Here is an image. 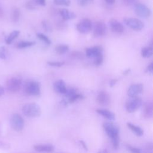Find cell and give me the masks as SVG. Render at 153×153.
Returning a JSON list of instances; mask_svg holds the SVG:
<instances>
[{"label":"cell","instance_id":"obj_1","mask_svg":"<svg viewBox=\"0 0 153 153\" xmlns=\"http://www.w3.org/2000/svg\"><path fill=\"white\" fill-rule=\"evenodd\" d=\"M103 128L107 135L111 139L114 148L117 149L119 146L118 127L113 123L106 122L103 124Z\"/></svg>","mask_w":153,"mask_h":153},{"label":"cell","instance_id":"obj_2","mask_svg":"<svg viewBox=\"0 0 153 153\" xmlns=\"http://www.w3.org/2000/svg\"><path fill=\"white\" fill-rule=\"evenodd\" d=\"M23 114L29 117H37L41 114L39 106L35 103H30L25 105L22 108Z\"/></svg>","mask_w":153,"mask_h":153},{"label":"cell","instance_id":"obj_3","mask_svg":"<svg viewBox=\"0 0 153 153\" xmlns=\"http://www.w3.org/2000/svg\"><path fill=\"white\" fill-rule=\"evenodd\" d=\"M24 90L25 93L29 95L38 96L41 93V85L38 81H30L26 83Z\"/></svg>","mask_w":153,"mask_h":153},{"label":"cell","instance_id":"obj_4","mask_svg":"<svg viewBox=\"0 0 153 153\" xmlns=\"http://www.w3.org/2000/svg\"><path fill=\"white\" fill-rule=\"evenodd\" d=\"M142 104V100L138 96L130 97L126 103V109L128 112L131 113L137 111Z\"/></svg>","mask_w":153,"mask_h":153},{"label":"cell","instance_id":"obj_5","mask_svg":"<svg viewBox=\"0 0 153 153\" xmlns=\"http://www.w3.org/2000/svg\"><path fill=\"white\" fill-rule=\"evenodd\" d=\"M22 84V79L17 76H13L8 79L6 83V87L7 90L12 93L18 91Z\"/></svg>","mask_w":153,"mask_h":153},{"label":"cell","instance_id":"obj_6","mask_svg":"<svg viewBox=\"0 0 153 153\" xmlns=\"http://www.w3.org/2000/svg\"><path fill=\"white\" fill-rule=\"evenodd\" d=\"M124 22L127 26L134 30H140L144 27L143 22L136 18L126 17L124 19Z\"/></svg>","mask_w":153,"mask_h":153},{"label":"cell","instance_id":"obj_7","mask_svg":"<svg viewBox=\"0 0 153 153\" xmlns=\"http://www.w3.org/2000/svg\"><path fill=\"white\" fill-rule=\"evenodd\" d=\"M10 124L14 130L20 131L23 128L24 120L19 114H14L11 117Z\"/></svg>","mask_w":153,"mask_h":153},{"label":"cell","instance_id":"obj_8","mask_svg":"<svg viewBox=\"0 0 153 153\" xmlns=\"http://www.w3.org/2000/svg\"><path fill=\"white\" fill-rule=\"evenodd\" d=\"M134 6V12L137 16L142 18H147L150 16L151 10L145 5L140 3H137Z\"/></svg>","mask_w":153,"mask_h":153},{"label":"cell","instance_id":"obj_9","mask_svg":"<svg viewBox=\"0 0 153 153\" xmlns=\"http://www.w3.org/2000/svg\"><path fill=\"white\" fill-rule=\"evenodd\" d=\"M76 29L78 31L81 33H88L92 29V23L90 19H84L80 21L76 25Z\"/></svg>","mask_w":153,"mask_h":153},{"label":"cell","instance_id":"obj_10","mask_svg":"<svg viewBox=\"0 0 153 153\" xmlns=\"http://www.w3.org/2000/svg\"><path fill=\"white\" fill-rule=\"evenodd\" d=\"M106 26L103 22L98 21L95 23L93 28V35L94 36H102L106 33Z\"/></svg>","mask_w":153,"mask_h":153},{"label":"cell","instance_id":"obj_11","mask_svg":"<svg viewBox=\"0 0 153 153\" xmlns=\"http://www.w3.org/2000/svg\"><path fill=\"white\" fill-rule=\"evenodd\" d=\"M143 87L142 84H136L131 85L127 90V95L130 97L137 96L143 91Z\"/></svg>","mask_w":153,"mask_h":153},{"label":"cell","instance_id":"obj_12","mask_svg":"<svg viewBox=\"0 0 153 153\" xmlns=\"http://www.w3.org/2000/svg\"><path fill=\"white\" fill-rule=\"evenodd\" d=\"M109 26L111 30L115 33H123L124 30V26L117 20L111 19L109 21Z\"/></svg>","mask_w":153,"mask_h":153},{"label":"cell","instance_id":"obj_13","mask_svg":"<svg viewBox=\"0 0 153 153\" xmlns=\"http://www.w3.org/2000/svg\"><path fill=\"white\" fill-rule=\"evenodd\" d=\"M103 54V48L100 46H94L91 48H87L85 50V54L88 57H93Z\"/></svg>","mask_w":153,"mask_h":153},{"label":"cell","instance_id":"obj_14","mask_svg":"<svg viewBox=\"0 0 153 153\" xmlns=\"http://www.w3.org/2000/svg\"><path fill=\"white\" fill-rule=\"evenodd\" d=\"M97 102L100 105H108L110 102V97L109 94L104 91L99 92L97 96Z\"/></svg>","mask_w":153,"mask_h":153},{"label":"cell","instance_id":"obj_15","mask_svg":"<svg viewBox=\"0 0 153 153\" xmlns=\"http://www.w3.org/2000/svg\"><path fill=\"white\" fill-rule=\"evenodd\" d=\"M54 90L60 94H65L67 88L65 82L62 79H58L54 83L53 85Z\"/></svg>","mask_w":153,"mask_h":153},{"label":"cell","instance_id":"obj_16","mask_svg":"<svg viewBox=\"0 0 153 153\" xmlns=\"http://www.w3.org/2000/svg\"><path fill=\"white\" fill-rule=\"evenodd\" d=\"M34 149L39 152H51L53 151L54 147L49 144H39L35 145Z\"/></svg>","mask_w":153,"mask_h":153},{"label":"cell","instance_id":"obj_17","mask_svg":"<svg viewBox=\"0 0 153 153\" xmlns=\"http://www.w3.org/2000/svg\"><path fill=\"white\" fill-rule=\"evenodd\" d=\"M153 106L151 102H146L143 107V114L146 118H150L152 116Z\"/></svg>","mask_w":153,"mask_h":153},{"label":"cell","instance_id":"obj_18","mask_svg":"<svg viewBox=\"0 0 153 153\" xmlns=\"http://www.w3.org/2000/svg\"><path fill=\"white\" fill-rule=\"evenodd\" d=\"M60 14L62 19L65 20H68L74 19L76 17V14L72 11H70L68 9L66 8H62L59 11Z\"/></svg>","mask_w":153,"mask_h":153},{"label":"cell","instance_id":"obj_19","mask_svg":"<svg viewBox=\"0 0 153 153\" xmlns=\"http://www.w3.org/2000/svg\"><path fill=\"white\" fill-rule=\"evenodd\" d=\"M96 112L100 114V115L103 116V117L110 120H113L115 119V115L114 114L111 112L110 111H108L107 109H98L96 110Z\"/></svg>","mask_w":153,"mask_h":153},{"label":"cell","instance_id":"obj_20","mask_svg":"<svg viewBox=\"0 0 153 153\" xmlns=\"http://www.w3.org/2000/svg\"><path fill=\"white\" fill-rule=\"evenodd\" d=\"M128 127L134 133H135V134H136L137 136H142L143 134V130L139 126H137L132 123H127V124Z\"/></svg>","mask_w":153,"mask_h":153},{"label":"cell","instance_id":"obj_21","mask_svg":"<svg viewBox=\"0 0 153 153\" xmlns=\"http://www.w3.org/2000/svg\"><path fill=\"white\" fill-rule=\"evenodd\" d=\"M20 34V31L19 30H13L12 31L6 38L5 39V42L7 44H10L16 38L18 37V36Z\"/></svg>","mask_w":153,"mask_h":153},{"label":"cell","instance_id":"obj_22","mask_svg":"<svg viewBox=\"0 0 153 153\" xmlns=\"http://www.w3.org/2000/svg\"><path fill=\"white\" fill-rule=\"evenodd\" d=\"M141 55L143 57L148 58L152 55V46L143 47L141 50Z\"/></svg>","mask_w":153,"mask_h":153},{"label":"cell","instance_id":"obj_23","mask_svg":"<svg viewBox=\"0 0 153 153\" xmlns=\"http://www.w3.org/2000/svg\"><path fill=\"white\" fill-rule=\"evenodd\" d=\"M69 50V47L65 44H60L58 45L55 47L56 52L59 54H65Z\"/></svg>","mask_w":153,"mask_h":153},{"label":"cell","instance_id":"obj_24","mask_svg":"<svg viewBox=\"0 0 153 153\" xmlns=\"http://www.w3.org/2000/svg\"><path fill=\"white\" fill-rule=\"evenodd\" d=\"M35 44V42L32 41H20L17 44L18 48H25L29 47H31Z\"/></svg>","mask_w":153,"mask_h":153},{"label":"cell","instance_id":"obj_25","mask_svg":"<svg viewBox=\"0 0 153 153\" xmlns=\"http://www.w3.org/2000/svg\"><path fill=\"white\" fill-rule=\"evenodd\" d=\"M20 16V11L18 8L13 9L11 13V19L14 22H17L19 21Z\"/></svg>","mask_w":153,"mask_h":153},{"label":"cell","instance_id":"obj_26","mask_svg":"<svg viewBox=\"0 0 153 153\" xmlns=\"http://www.w3.org/2000/svg\"><path fill=\"white\" fill-rule=\"evenodd\" d=\"M36 36H37V37H38L39 39H41V40H42V41H44L45 44H48V45L51 44V40H50L45 35H44V34H43V33H38L36 34Z\"/></svg>","mask_w":153,"mask_h":153},{"label":"cell","instance_id":"obj_27","mask_svg":"<svg viewBox=\"0 0 153 153\" xmlns=\"http://www.w3.org/2000/svg\"><path fill=\"white\" fill-rule=\"evenodd\" d=\"M54 4L57 5H61V6H69L71 4L70 0H54L53 1Z\"/></svg>","mask_w":153,"mask_h":153},{"label":"cell","instance_id":"obj_28","mask_svg":"<svg viewBox=\"0 0 153 153\" xmlns=\"http://www.w3.org/2000/svg\"><path fill=\"white\" fill-rule=\"evenodd\" d=\"M42 28L46 32H51L52 30V26L51 23L47 20H44L42 22Z\"/></svg>","mask_w":153,"mask_h":153},{"label":"cell","instance_id":"obj_29","mask_svg":"<svg viewBox=\"0 0 153 153\" xmlns=\"http://www.w3.org/2000/svg\"><path fill=\"white\" fill-rule=\"evenodd\" d=\"M7 57V50L4 46L0 47V59L5 60Z\"/></svg>","mask_w":153,"mask_h":153},{"label":"cell","instance_id":"obj_30","mask_svg":"<svg viewBox=\"0 0 153 153\" xmlns=\"http://www.w3.org/2000/svg\"><path fill=\"white\" fill-rule=\"evenodd\" d=\"M103 60V54H100L94 58V64L96 66L100 65Z\"/></svg>","mask_w":153,"mask_h":153},{"label":"cell","instance_id":"obj_31","mask_svg":"<svg viewBox=\"0 0 153 153\" xmlns=\"http://www.w3.org/2000/svg\"><path fill=\"white\" fill-rule=\"evenodd\" d=\"M47 64L53 67H61L63 65H64L65 62H52V61H49L47 62Z\"/></svg>","mask_w":153,"mask_h":153},{"label":"cell","instance_id":"obj_32","mask_svg":"<svg viewBox=\"0 0 153 153\" xmlns=\"http://www.w3.org/2000/svg\"><path fill=\"white\" fill-rule=\"evenodd\" d=\"M139 0H122L123 3L127 6H131L135 5L136 4L138 3Z\"/></svg>","mask_w":153,"mask_h":153},{"label":"cell","instance_id":"obj_33","mask_svg":"<svg viewBox=\"0 0 153 153\" xmlns=\"http://www.w3.org/2000/svg\"><path fill=\"white\" fill-rule=\"evenodd\" d=\"M94 0H76L78 4L81 6H87L93 2Z\"/></svg>","mask_w":153,"mask_h":153},{"label":"cell","instance_id":"obj_34","mask_svg":"<svg viewBox=\"0 0 153 153\" xmlns=\"http://www.w3.org/2000/svg\"><path fill=\"white\" fill-rule=\"evenodd\" d=\"M71 56H72L74 58L76 59H82L83 58V54L79 52L75 51L71 53Z\"/></svg>","mask_w":153,"mask_h":153},{"label":"cell","instance_id":"obj_35","mask_svg":"<svg viewBox=\"0 0 153 153\" xmlns=\"http://www.w3.org/2000/svg\"><path fill=\"white\" fill-rule=\"evenodd\" d=\"M127 148L128 149V150H130V151L131 152V153H141L140 152V150L138 148H134V147H133V146H131L130 145H128L127 146Z\"/></svg>","mask_w":153,"mask_h":153},{"label":"cell","instance_id":"obj_36","mask_svg":"<svg viewBox=\"0 0 153 153\" xmlns=\"http://www.w3.org/2000/svg\"><path fill=\"white\" fill-rule=\"evenodd\" d=\"M146 72L149 74H152L153 72V63L151 62L146 68Z\"/></svg>","mask_w":153,"mask_h":153},{"label":"cell","instance_id":"obj_37","mask_svg":"<svg viewBox=\"0 0 153 153\" xmlns=\"http://www.w3.org/2000/svg\"><path fill=\"white\" fill-rule=\"evenodd\" d=\"M34 2L35 4L41 6H45L46 4L45 0H34Z\"/></svg>","mask_w":153,"mask_h":153},{"label":"cell","instance_id":"obj_38","mask_svg":"<svg viewBox=\"0 0 153 153\" xmlns=\"http://www.w3.org/2000/svg\"><path fill=\"white\" fill-rule=\"evenodd\" d=\"M117 81V79H115L111 80V81L109 82V85H110V87H113V86H114V85H115Z\"/></svg>","mask_w":153,"mask_h":153},{"label":"cell","instance_id":"obj_39","mask_svg":"<svg viewBox=\"0 0 153 153\" xmlns=\"http://www.w3.org/2000/svg\"><path fill=\"white\" fill-rule=\"evenodd\" d=\"M4 93V89L1 85H0V96H2Z\"/></svg>","mask_w":153,"mask_h":153},{"label":"cell","instance_id":"obj_40","mask_svg":"<svg viewBox=\"0 0 153 153\" xmlns=\"http://www.w3.org/2000/svg\"><path fill=\"white\" fill-rule=\"evenodd\" d=\"M106 3L109 4H112L115 2V0H104Z\"/></svg>","mask_w":153,"mask_h":153},{"label":"cell","instance_id":"obj_41","mask_svg":"<svg viewBox=\"0 0 153 153\" xmlns=\"http://www.w3.org/2000/svg\"><path fill=\"white\" fill-rule=\"evenodd\" d=\"M130 71V69H126L125 71H124V72H123V74H124V75H127V74H129Z\"/></svg>","mask_w":153,"mask_h":153},{"label":"cell","instance_id":"obj_42","mask_svg":"<svg viewBox=\"0 0 153 153\" xmlns=\"http://www.w3.org/2000/svg\"><path fill=\"white\" fill-rule=\"evenodd\" d=\"M3 14H4V11H3L2 7L0 5V17H2Z\"/></svg>","mask_w":153,"mask_h":153},{"label":"cell","instance_id":"obj_43","mask_svg":"<svg viewBox=\"0 0 153 153\" xmlns=\"http://www.w3.org/2000/svg\"><path fill=\"white\" fill-rule=\"evenodd\" d=\"M79 142H80L81 144L83 146V147H84L85 149H87V146H86V144H85V143L82 140H80Z\"/></svg>","mask_w":153,"mask_h":153},{"label":"cell","instance_id":"obj_44","mask_svg":"<svg viewBox=\"0 0 153 153\" xmlns=\"http://www.w3.org/2000/svg\"><path fill=\"white\" fill-rule=\"evenodd\" d=\"M99 153H108V151L106 149H102L99 152Z\"/></svg>","mask_w":153,"mask_h":153}]
</instances>
